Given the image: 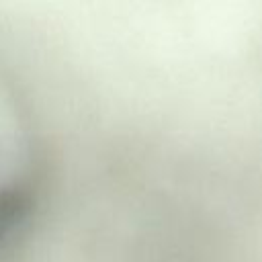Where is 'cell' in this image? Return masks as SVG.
Instances as JSON below:
<instances>
[{
	"label": "cell",
	"mask_w": 262,
	"mask_h": 262,
	"mask_svg": "<svg viewBox=\"0 0 262 262\" xmlns=\"http://www.w3.org/2000/svg\"><path fill=\"white\" fill-rule=\"evenodd\" d=\"M41 207V186L33 174L0 184V262H14L33 233Z\"/></svg>",
	"instance_id": "cell-1"
}]
</instances>
